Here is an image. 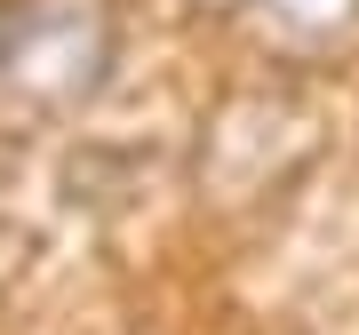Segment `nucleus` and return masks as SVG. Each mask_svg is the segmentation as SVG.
Returning <instances> with one entry per match:
<instances>
[{
  "label": "nucleus",
  "instance_id": "f257e3e1",
  "mask_svg": "<svg viewBox=\"0 0 359 335\" xmlns=\"http://www.w3.org/2000/svg\"><path fill=\"white\" fill-rule=\"evenodd\" d=\"M120 32L104 0H32L16 8L0 48V112L8 120H72L112 80Z\"/></svg>",
  "mask_w": 359,
  "mask_h": 335
},
{
  "label": "nucleus",
  "instance_id": "f03ea898",
  "mask_svg": "<svg viewBox=\"0 0 359 335\" xmlns=\"http://www.w3.org/2000/svg\"><path fill=\"white\" fill-rule=\"evenodd\" d=\"M248 16L280 56H327L359 40V0H248Z\"/></svg>",
  "mask_w": 359,
  "mask_h": 335
},
{
  "label": "nucleus",
  "instance_id": "7ed1b4c3",
  "mask_svg": "<svg viewBox=\"0 0 359 335\" xmlns=\"http://www.w3.org/2000/svg\"><path fill=\"white\" fill-rule=\"evenodd\" d=\"M192 8H248V0H192Z\"/></svg>",
  "mask_w": 359,
  "mask_h": 335
},
{
  "label": "nucleus",
  "instance_id": "20e7f679",
  "mask_svg": "<svg viewBox=\"0 0 359 335\" xmlns=\"http://www.w3.org/2000/svg\"><path fill=\"white\" fill-rule=\"evenodd\" d=\"M8 25H16V8H0V48H8Z\"/></svg>",
  "mask_w": 359,
  "mask_h": 335
}]
</instances>
